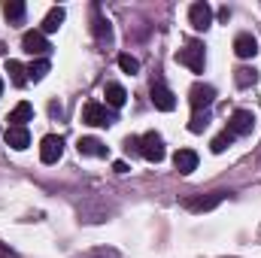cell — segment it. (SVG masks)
I'll return each mask as SVG.
<instances>
[{"label": "cell", "mask_w": 261, "mask_h": 258, "mask_svg": "<svg viewBox=\"0 0 261 258\" xmlns=\"http://www.w3.org/2000/svg\"><path fill=\"white\" fill-rule=\"evenodd\" d=\"M82 122L91 125V128H110V125L116 122V113H113L107 104L91 100V104H85V110H82Z\"/></svg>", "instance_id": "obj_1"}, {"label": "cell", "mask_w": 261, "mask_h": 258, "mask_svg": "<svg viewBox=\"0 0 261 258\" xmlns=\"http://www.w3.org/2000/svg\"><path fill=\"white\" fill-rule=\"evenodd\" d=\"M173 167H176L179 173H192V170H197V152L195 149H179V152L173 155Z\"/></svg>", "instance_id": "obj_13"}, {"label": "cell", "mask_w": 261, "mask_h": 258, "mask_svg": "<svg viewBox=\"0 0 261 258\" xmlns=\"http://www.w3.org/2000/svg\"><path fill=\"white\" fill-rule=\"evenodd\" d=\"M21 49H24L28 55L43 58L52 46H49V40H46V34H43V31H24V37H21Z\"/></svg>", "instance_id": "obj_6"}, {"label": "cell", "mask_w": 261, "mask_h": 258, "mask_svg": "<svg viewBox=\"0 0 261 258\" xmlns=\"http://www.w3.org/2000/svg\"><path fill=\"white\" fill-rule=\"evenodd\" d=\"M113 170H116V173H128V161H116Z\"/></svg>", "instance_id": "obj_26"}, {"label": "cell", "mask_w": 261, "mask_h": 258, "mask_svg": "<svg viewBox=\"0 0 261 258\" xmlns=\"http://www.w3.org/2000/svg\"><path fill=\"white\" fill-rule=\"evenodd\" d=\"M231 143H234V134H231V131H222L219 137H213V143H210V149H213L216 155H222V152H225V149H228Z\"/></svg>", "instance_id": "obj_23"}, {"label": "cell", "mask_w": 261, "mask_h": 258, "mask_svg": "<svg viewBox=\"0 0 261 258\" xmlns=\"http://www.w3.org/2000/svg\"><path fill=\"white\" fill-rule=\"evenodd\" d=\"M24 3L21 0H6L3 3V15H6V21H12V24H21L24 21Z\"/></svg>", "instance_id": "obj_17"}, {"label": "cell", "mask_w": 261, "mask_h": 258, "mask_svg": "<svg viewBox=\"0 0 261 258\" xmlns=\"http://www.w3.org/2000/svg\"><path fill=\"white\" fill-rule=\"evenodd\" d=\"M213 100H216V88H213V85H203V82L192 85V91H189V104H192L195 113H206V110L213 107Z\"/></svg>", "instance_id": "obj_4"}, {"label": "cell", "mask_w": 261, "mask_h": 258, "mask_svg": "<svg viewBox=\"0 0 261 258\" xmlns=\"http://www.w3.org/2000/svg\"><path fill=\"white\" fill-rule=\"evenodd\" d=\"M6 73H9V79H12V85H28V67L18 64V61H6Z\"/></svg>", "instance_id": "obj_20"}, {"label": "cell", "mask_w": 261, "mask_h": 258, "mask_svg": "<svg viewBox=\"0 0 261 258\" xmlns=\"http://www.w3.org/2000/svg\"><path fill=\"white\" fill-rule=\"evenodd\" d=\"M140 155H143L146 161H152V164L164 161V140H161V134H155V131L143 134V137H140Z\"/></svg>", "instance_id": "obj_3"}, {"label": "cell", "mask_w": 261, "mask_h": 258, "mask_svg": "<svg viewBox=\"0 0 261 258\" xmlns=\"http://www.w3.org/2000/svg\"><path fill=\"white\" fill-rule=\"evenodd\" d=\"M61 155H64V140H61L58 134L43 137V143H40V161H43V164H55Z\"/></svg>", "instance_id": "obj_8"}, {"label": "cell", "mask_w": 261, "mask_h": 258, "mask_svg": "<svg viewBox=\"0 0 261 258\" xmlns=\"http://www.w3.org/2000/svg\"><path fill=\"white\" fill-rule=\"evenodd\" d=\"M103 97H107V107H110V110H119V107H125L128 91H125L119 82H107V85H103Z\"/></svg>", "instance_id": "obj_11"}, {"label": "cell", "mask_w": 261, "mask_h": 258, "mask_svg": "<svg viewBox=\"0 0 261 258\" xmlns=\"http://www.w3.org/2000/svg\"><path fill=\"white\" fill-rule=\"evenodd\" d=\"M0 258H15V252H12L9 246H3V243H0Z\"/></svg>", "instance_id": "obj_27"}, {"label": "cell", "mask_w": 261, "mask_h": 258, "mask_svg": "<svg viewBox=\"0 0 261 258\" xmlns=\"http://www.w3.org/2000/svg\"><path fill=\"white\" fill-rule=\"evenodd\" d=\"M222 197H225L222 192H213L210 197H189V200H186V207H189V210H195V213H200V210H213L216 203H222Z\"/></svg>", "instance_id": "obj_16"}, {"label": "cell", "mask_w": 261, "mask_h": 258, "mask_svg": "<svg viewBox=\"0 0 261 258\" xmlns=\"http://www.w3.org/2000/svg\"><path fill=\"white\" fill-rule=\"evenodd\" d=\"M255 128V113L252 110H237V113H231V119H228V128L234 137H246V134H252Z\"/></svg>", "instance_id": "obj_5"}, {"label": "cell", "mask_w": 261, "mask_h": 258, "mask_svg": "<svg viewBox=\"0 0 261 258\" xmlns=\"http://www.w3.org/2000/svg\"><path fill=\"white\" fill-rule=\"evenodd\" d=\"M76 149H79V155H94V158H107V155H110V149H107L97 137H82V140L76 143Z\"/></svg>", "instance_id": "obj_12"}, {"label": "cell", "mask_w": 261, "mask_h": 258, "mask_svg": "<svg viewBox=\"0 0 261 258\" xmlns=\"http://www.w3.org/2000/svg\"><path fill=\"white\" fill-rule=\"evenodd\" d=\"M219 18H222V21H228V18H231V9H228V6H222V9H219Z\"/></svg>", "instance_id": "obj_28"}, {"label": "cell", "mask_w": 261, "mask_h": 258, "mask_svg": "<svg viewBox=\"0 0 261 258\" xmlns=\"http://www.w3.org/2000/svg\"><path fill=\"white\" fill-rule=\"evenodd\" d=\"M31 119H34V107H31L28 100H21V104L9 113L6 122H9V128H24V122H31Z\"/></svg>", "instance_id": "obj_14"}, {"label": "cell", "mask_w": 261, "mask_h": 258, "mask_svg": "<svg viewBox=\"0 0 261 258\" xmlns=\"http://www.w3.org/2000/svg\"><path fill=\"white\" fill-rule=\"evenodd\" d=\"M176 61H179V64H186L192 73H203V64H206V58H203V43L189 40V43H186V49H179Z\"/></svg>", "instance_id": "obj_2"}, {"label": "cell", "mask_w": 261, "mask_h": 258, "mask_svg": "<svg viewBox=\"0 0 261 258\" xmlns=\"http://www.w3.org/2000/svg\"><path fill=\"white\" fill-rule=\"evenodd\" d=\"M3 140H6V146H12V149H18V152L31 146V134H28V128H6Z\"/></svg>", "instance_id": "obj_15"}, {"label": "cell", "mask_w": 261, "mask_h": 258, "mask_svg": "<svg viewBox=\"0 0 261 258\" xmlns=\"http://www.w3.org/2000/svg\"><path fill=\"white\" fill-rule=\"evenodd\" d=\"M0 94H3V79H0Z\"/></svg>", "instance_id": "obj_29"}, {"label": "cell", "mask_w": 261, "mask_h": 258, "mask_svg": "<svg viewBox=\"0 0 261 258\" xmlns=\"http://www.w3.org/2000/svg\"><path fill=\"white\" fill-rule=\"evenodd\" d=\"M206 125H210V116H206V113H195L192 122H189V131H192V134H200Z\"/></svg>", "instance_id": "obj_25"}, {"label": "cell", "mask_w": 261, "mask_h": 258, "mask_svg": "<svg viewBox=\"0 0 261 258\" xmlns=\"http://www.w3.org/2000/svg\"><path fill=\"white\" fill-rule=\"evenodd\" d=\"M234 52H237V58H255L258 55V40L252 34H237L234 37Z\"/></svg>", "instance_id": "obj_10"}, {"label": "cell", "mask_w": 261, "mask_h": 258, "mask_svg": "<svg viewBox=\"0 0 261 258\" xmlns=\"http://www.w3.org/2000/svg\"><path fill=\"white\" fill-rule=\"evenodd\" d=\"M91 31H94V37H97V43H110V40H113V28H110V21H107L103 15H97V9H94V24H91Z\"/></svg>", "instance_id": "obj_19"}, {"label": "cell", "mask_w": 261, "mask_h": 258, "mask_svg": "<svg viewBox=\"0 0 261 258\" xmlns=\"http://www.w3.org/2000/svg\"><path fill=\"white\" fill-rule=\"evenodd\" d=\"M61 21H64V9H61V6H55V9H49V12H46V18H43V28H40V31H43V34H55V31L61 28Z\"/></svg>", "instance_id": "obj_18"}, {"label": "cell", "mask_w": 261, "mask_h": 258, "mask_svg": "<svg viewBox=\"0 0 261 258\" xmlns=\"http://www.w3.org/2000/svg\"><path fill=\"white\" fill-rule=\"evenodd\" d=\"M46 73H49V61L46 58H37V61L28 64V79H34V82H40Z\"/></svg>", "instance_id": "obj_21"}, {"label": "cell", "mask_w": 261, "mask_h": 258, "mask_svg": "<svg viewBox=\"0 0 261 258\" xmlns=\"http://www.w3.org/2000/svg\"><path fill=\"white\" fill-rule=\"evenodd\" d=\"M189 21H192L195 31H206V28L213 24V9H210V3H192V6H189Z\"/></svg>", "instance_id": "obj_9"}, {"label": "cell", "mask_w": 261, "mask_h": 258, "mask_svg": "<svg viewBox=\"0 0 261 258\" xmlns=\"http://www.w3.org/2000/svg\"><path fill=\"white\" fill-rule=\"evenodd\" d=\"M119 67H122L125 73H130V76H134V73H140V61H137L134 55H128V52H122V55H119Z\"/></svg>", "instance_id": "obj_24"}, {"label": "cell", "mask_w": 261, "mask_h": 258, "mask_svg": "<svg viewBox=\"0 0 261 258\" xmlns=\"http://www.w3.org/2000/svg\"><path fill=\"white\" fill-rule=\"evenodd\" d=\"M149 94H152V104H155V110H161V113H170V110H176V94H173V91H170L164 82H152Z\"/></svg>", "instance_id": "obj_7"}, {"label": "cell", "mask_w": 261, "mask_h": 258, "mask_svg": "<svg viewBox=\"0 0 261 258\" xmlns=\"http://www.w3.org/2000/svg\"><path fill=\"white\" fill-rule=\"evenodd\" d=\"M255 70H249V67H240V70H234V82L240 85V88H249V85H255Z\"/></svg>", "instance_id": "obj_22"}]
</instances>
